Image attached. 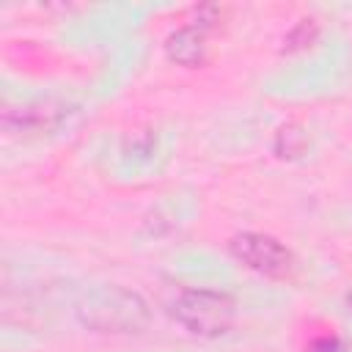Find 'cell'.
Wrapping results in <instances>:
<instances>
[{"instance_id":"obj_4","label":"cell","mask_w":352,"mask_h":352,"mask_svg":"<svg viewBox=\"0 0 352 352\" xmlns=\"http://www.w3.org/2000/svg\"><path fill=\"white\" fill-rule=\"evenodd\" d=\"M69 107L55 99H38L19 107H8L3 113V129L11 135H44L63 124Z\"/></svg>"},{"instance_id":"obj_2","label":"cell","mask_w":352,"mask_h":352,"mask_svg":"<svg viewBox=\"0 0 352 352\" xmlns=\"http://www.w3.org/2000/svg\"><path fill=\"white\" fill-rule=\"evenodd\" d=\"M170 316L201 338H217L231 330L236 305L228 294L212 289H182L170 302Z\"/></svg>"},{"instance_id":"obj_6","label":"cell","mask_w":352,"mask_h":352,"mask_svg":"<svg viewBox=\"0 0 352 352\" xmlns=\"http://www.w3.org/2000/svg\"><path fill=\"white\" fill-rule=\"evenodd\" d=\"M305 148H308V135H305L302 126H297V124H283V126L275 132L272 151H275L280 160H297V157H302Z\"/></svg>"},{"instance_id":"obj_7","label":"cell","mask_w":352,"mask_h":352,"mask_svg":"<svg viewBox=\"0 0 352 352\" xmlns=\"http://www.w3.org/2000/svg\"><path fill=\"white\" fill-rule=\"evenodd\" d=\"M316 33H319V28H316L314 19H300V22L286 33V38H283V50H286V52L305 50L308 44H314Z\"/></svg>"},{"instance_id":"obj_3","label":"cell","mask_w":352,"mask_h":352,"mask_svg":"<svg viewBox=\"0 0 352 352\" xmlns=\"http://www.w3.org/2000/svg\"><path fill=\"white\" fill-rule=\"evenodd\" d=\"M231 253L253 272L270 275V278H280L292 267V253L278 239H272L267 234H256V231L236 234L231 239Z\"/></svg>"},{"instance_id":"obj_9","label":"cell","mask_w":352,"mask_h":352,"mask_svg":"<svg viewBox=\"0 0 352 352\" xmlns=\"http://www.w3.org/2000/svg\"><path fill=\"white\" fill-rule=\"evenodd\" d=\"M346 302H349V311H352V294H349V297H346Z\"/></svg>"},{"instance_id":"obj_5","label":"cell","mask_w":352,"mask_h":352,"mask_svg":"<svg viewBox=\"0 0 352 352\" xmlns=\"http://www.w3.org/2000/svg\"><path fill=\"white\" fill-rule=\"evenodd\" d=\"M165 52L173 63L182 66H198L204 60L206 44H204V30L198 25H184L179 30H173L165 41Z\"/></svg>"},{"instance_id":"obj_1","label":"cell","mask_w":352,"mask_h":352,"mask_svg":"<svg viewBox=\"0 0 352 352\" xmlns=\"http://www.w3.org/2000/svg\"><path fill=\"white\" fill-rule=\"evenodd\" d=\"M77 319L94 333H140L148 319V302L124 286H102L77 302Z\"/></svg>"},{"instance_id":"obj_8","label":"cell","mask_w":352,"mask_h":352,"mask_svg":"<svg viewBox=\"0 0 352 352\" xmlns=\"http://www.w3.org/2000/svg\"><path fill=\"white\" fill-rule=\"evenodd\" d=\"M308 352H341V344H338V338H319V341H314L311 346H308Z\"/></svg>"}]
</instances>
